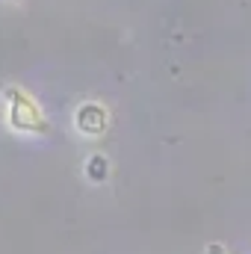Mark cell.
<instances>
[{
  "instance_id": "cell-3",
  "label": "cell",
  "mask_w": 251,
  "mask_h": 254,
  "mask_svg": "<svg viewBox=\"0 0 251 254\" xmlns=\"http://www.w3.org/2000/svg\"><path fill=\"white\" fill-rule=\"evenodd\" d=\"M86 172H89V178H95V181H104V178H107V172H110V166H107V160H104L101 154H95V157L89 160Z\"/></svg>"
},
{
  "instance_id": "cell-2",
  "label": "cell",
  "mask_w": 251,
  "mask_h": 254,
  "mask_svg": "<svg viewBox=\"0 0 251 254\" xmlns=\"http://www.w3.org/2000/svg\"><path fill=\"white\" fill-rule=\"evenodd\" d=\"M74 125L83 136H104L110 130V110L98 101H86L74 113Z\"/></svg>"
},
{
  "instance_id": "cell-1",
  "label": "cell",
  "mask_w": 251,
  "mask_h": 254,
  "mask_svg": "<svg viewBox=\"0 0 251 254\" xmlns=\"http://www.w3.org/2000/svg\"><path fill=\"white\" fill-rule=\"evenodd\" d=\"M3 98H6V122H9L12 130H18V133H39V136L51 133V122H48L45 110L39 107V101L27 89L6 86Z\"/></svg>"
},
{
  "instance_id": "cell-4",
  "label": "cell",
  "mask_w": 251,
  "mask_h": 254,
  "mask_svg": "<svg viewBox=\"0 0 251 254\" xmlns=\"http://www.w3.org/2000/svg\"><path fill=\"white\" fill-rule=\"evenodd\" d=\"M210 254H225V252H222L219 246H210Z\"/></svg>"
}]
</instances>
